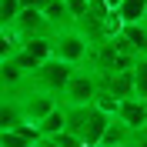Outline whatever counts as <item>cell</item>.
I'll return each instance as SVG.
<instances>
[{"label":"cell","mask_w":147,"mask_h":147,"mask_svg":"<svg viewBox=\"0 0 147 147\" xmlns=\"http://www.w3.org/2000/svg\"><path fill=\"white\" fill-rule=\"evenodd\" d=\"M110 117L117 120V124H124L130 134H137V130L147 124V107H144V100H137V97H124V100L114 104V114H110Z\"/></svg>","instance_id":"cell-6"},{"label":"cell","mask_w":147,"mask_h":147,"mask_svg":"<svg viewBox=\"0 0 147 147\" xmlns=\"http://www.w3.org/2000/svg\"><path fill=\"white\" fill-rule=\"evenodd\" d=\"M17 13H20L17 0H0V30H10V24L17 20Z\"/></svg>","instance_id":"cell-17"},{"label":"cell","mask_w":147,"mask_h":147,"mask_svg":"<svg viewBox=\"0 0 147 147\" xmlns=\"http://www.w3.org/2000/svg\"><path fill=\"white\" fill-rule=\"evenodd\" d=\"M40 13H44V20H47L54 30L70 27V20H67V13H64V0H47L44 7H40Z\"/></svg>","instance_id":"cell-13"},{"label":"cell","mask_w":147,"mask_h":147,"mask_svg":"<svg viewBox=\"0 0 147 147\" xmlns=\"http://www.w3.org/2000/svg\"><path fill=\"white\" fill-rule=\"evenodd\" d=\"M13 100H17V110H20V117H24V124H37V120H44L57 107V100L50 94L34 90L30 84H24L20 90H13Z\"/></svg>","instance_id":"cell-4"},{"label":"cell","mask_w":147,"mask_h":147,"mask_svg":"<svg viewBox=\"0 0 147 147\" xmlns=\"http://www.w3.org/2000/svg\"><path fill=\"white\" fill-rule=\"evenodd\" d=\"M20 50V40L13 30H0V60H10V57Z\"/></svg>","instance_id":"cell-16"},{"label":"cell","mask_w":147,"mask_h":147,"mask_svg":"<svg viewBox=\"0 0 147 147\" xmlns=\"http://www.w3.org/2000/svg\"><path fill=\"white\" fill-rule=\"evenodd\" d=\"M87 50H90V44L77 27H60L50 34V57L54 60H64L70 67H84Z\"/></svg>","instance_id":"cell-2"},{"label":"cell","mask_w":147,"mask_h":147,"mask_svg":"<svg viewBox=\"0 0 147 147\" xmlns=\"http://www.w3.org/2000/svg\"><path fill=\"white\" fill-rule=\"evenodd\" d=\"M100 94H104L100 77H97V74H90L87 67H77V70L70 74L67 87L60 90L57 104H60V107H94V100H97Z\"/></svg>","instance_id":"cell-1"},{"label":"cell","mask_w":147,"mask_h":147,"mask_svg":"<svg viewBox=\"0 0 147 147\" xmlns=\"http://www.w3.org/2000/svg\"><path fill=\"white\" fill-rule=\"evenodd\" d=\"M74 70H77V67H70V64H64V60H54V57H50V60H44V64L27 77V84L34 87V90H44V94H50V97L57 100Z\"/></svg>","instance_id":"cell-3"},{"label":"cell","mask_w":147,"mask_h":147,"mask_svg":"<svg viewBox=\"0 0 147 147\" xmlns=\"http://www.w3.org/2000/svg\"><path fill=\"white\" fill-rule=\"evenodd\" d=\"M34 130H37V137H54V134H60V130H64V107L57 104L44 120L34 124Z\"/></svg>","instance_id":"cell-11"},{"label":"cell","mask_w":147,"mask_h":147,"mask_svg":"<svg viewBox=\"0 0 147 147\" xmlns=\"http://www.w3.org/2000/svg\"><path fill=\"white\" fill-rule=\"evenodd\" d=\"M20 50H24L30 60L44 64V60H50V37H30V40H20Z\"/></svg>","instance_id":"cell-12"},{"label":"cell","mask_w":147,"mask_h":147,"mask_svg":"<svg viewBox=\"0 0 147 147\" xmlns=\"http://www.w3.org/2000/svg\"><path fill=\"white\" fill-rule=\"evenodd\" d=\"M44 140H47L50 147H84L80 140H77V137H70L67 130H60V134H54V137H44Z\"/></svg>","instance_id":"cell-19"},{"label":"cell","mask_w":147,"mask_h":147,"mask_svg":"<svg viewBox=\"0 0 147 147\" xmlns=\"http://www.w3.org/2000/svg\"><path fill=\"white\" fill-rule=\"evenodd\" d=\"M130 137H134V134L110 117L107 127H104V134H100V140H97V147H124V144H130Z\"/></svg>","instance_id":"cell-9"},{"label":"cell","mask_w":147,"mask_h":147,"mask_svg":"<svg viewBox=\"0 0 147 147\" xmlns=\"http://www.w3.org/2000/svg\"><path fill=\"white\" fill-rule=\"evenodd\" d=\"M17 3H20V10H40L47 0H17Z\"/></svg>","instance_id":"cell-20"},{"label":"cell","mask_w":147,"mask_h":147,"mask_svg":"<svg viewBox=\"0 0 147 147\" xmlns=\"http://www.w3.org/2000/svg\"><path fill=\"white\" fill-rule=\"evenodd\" d=\"M87 7H90V0H64V13H67V20H70V27L87 13Z\"/></svg>","instance_id":"cell-18"},{"label":"cell","mask_w":147,"mask_h":147,"mask_svg":"<svg viewBox=\"0 0 147 147\" xmlns=\"http://www.w3.org/2000/svg\"><path fill=\"white\" fill-rule=\"evenodd\" d=\"M37 130L34 124H20L13 130H0V147H34L37 144Z\"/></svg>","instance_id":"cell-8"},{"label":"cell","mask_w":147,"mask_h":147,"mask_svg":"<svg viewBox=\"0 0 147 147\" xmlns=\"http://www.w3.org/2000/svg\"><path fill=\"white\" fill-rule=\"evenodd\" d=\"M24 124L17 110V100H13V94H0V130H13Z\"/></svg>","instance_id":"cell-10"},{"label":"cell","mask_w":147,"mask_h":147,"mask_svg":"<svg viewBox=\"0 0 147 147\" xmlns=\"http://www.w3.org/2000/svg\"><path fill=\"white\" fill-rule=\"evenodd\" d=\"M120 3H124V0H104V7H107V10H117Z\"/></svg>","instance_id":"cell-21"},{"label":"cell","mask_w":147,"mask_h":147,"mask_svg":"<svg viewBox=\"0 0 147 147\" xmlns=\"http://www.w3.org/2000/svg\"><path fill=\"white\" fill-rule=\"evenodd\" d=\"M10 30L17 34V40H30V37H50V34H54V27L44 20V13H40V10H20L17 20L10 24Z\"/></svg>","instance_id":"cell-5"},{"label":"cell","mask_w":147,"mask_h":147,"mask_svg":"<svg viewBox=\"0 0 147 147\" xmlns=\"http://www.w3.org/2000/svg\"><path fill=\"white\" fill-rule=\"evenodd\" d=\"M130 77H134V97L137 100H147V57H137Z\"/></svg>","instance_id":"cell-15"},{"label":"cell","mask_w":147,"mask_h":147,"mask_svg":"<svg viewBox=\"0 0 147 147\" xmlns=\"http://www.w3.org/2000/svg\"><path fill=\"white\" fill-rule=\"evenodd\" d=\"M117 37L124 40V47H127L134 57H147V30L140 27V24H124V27L117 30Z\"/></svg>","instance_id":"cell-7"},{"label":"cell","mask_w":147,"mask_h":147,"mask_svg":"<svg viewBox=\"0 0 147 147\" xmlns=\"http://www.w3.org/2000/svg\"><path fill=\"white\" fill-rule=\"evenodd\" d=\"M124 147H130V144H124Z\"/></svg>","instance_id":"cell-23"},{"label":"cell","mask_w":147,"mask_h":147,"mask_svg":"<svg viewBox=\"0 0 147 147\" xmlns=\"http://www.w3.org/2000/svg\"><path fill=\"white\" fill-rule=\"evenodd\" d=\"M144 10H147V0H124V3L114 10V13H117L120 24H140Z\"/></svg>","instance_id":"cell-14"},{"label":"cell","mask_w":147,"mask_h":147,"mask_svg":"<svg viewBox=\"0 0 147 147\" xmlns=\"http://www.w3.org/2000/svg\"><path fill=\"white\" fill-rule=\"evenodd\" d=\"M140 27H144V30H147V10H144V17H140Z\"/></svg>","instance_id":"cell-22"}]
</instances>
